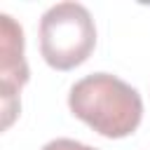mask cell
I'll return each instance as SVG.
<instances>
[{
  "mask_svg": "<svg viewBox=\"0 0 150 150\" xmlns=\"http://www.w3.org/2000/svg\"><path fill=\"white\" fill-rule=\"evenodd\" d=\"M28 63L23 59V28L0 14V87H2V129H9L21 110L19 94L28 82Z\"/></svg>",
  "mask_w": 150,
  "mask_h": 150,
  "instance_id": "obj_3",
  "label": "cell"
},
{
  "mask_svg": "<svg viewBox=\"0 0 150 150\" xmlns=\"http://www.w3.org/2000/svg\"><path fill=\"white\" fill-rule=\"evenodd\" d=\"M96 47V26L80 2H56L40 19V54L54 70H73Z\"/></svg>",
  "mask_w": 150,
  "mask_h": 150,
  "instance_id": "obj_2",
  "label": "cell"
},
{
  "mask_svg": "<svg viewBox=\"0 0 150 150\" xmlns=\"http://www.w3.org/2000/svg\"><path fill=\"white\" fill-rule=\"evenodd\" d=\"M42 150H98V148H91V145L73 141V138H54V141L45 143Z\"/></svg>",
  "mask_w": 150,
  "mask_h": 150,
  "instance_id": "obj_4",
  "label": "cell"
},
{
  "mask_svg": "<svg viewBox=\"0 0 150 150\" xmlns=\"http://www.w3.org/2000/svg\"><path fill=\"white\" fill-rule=\"evenodd\" d=\"M68 108L105 138L131 136L143 117L141 94L110 73H91L77 80L70 87Z\"/></svg>",
  "mask_w": 150,
  "mask_h": 150,
  "instance_id": "obj_1",
  "label": "cell"
}]
</instances>
